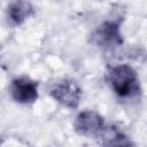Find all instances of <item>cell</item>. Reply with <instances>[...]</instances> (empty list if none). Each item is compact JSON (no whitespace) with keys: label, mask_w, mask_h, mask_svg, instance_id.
<instances>
[{"label":"cell","mask_w":147,"mask_h":147,"mask_svg":"<svg viewBox=\"0 0 147 147\" xmlns=\"http://www.w3.org/2000/svg\"><path fill=\"white\" fill-rule=\"evenodd\" d=\"M108 82L115 94L124 100H131L140 94V84L137 72L127 64H118L110 68Z\"/></svg>","instance_id":"6da1fadb"},{"label":"cell","mask_w":147,"mask_h":147,"mask_svg":"<svg viewBox=\"0 0 147 147\" xmlns=\"http://www.w3.org/2000/svg\"><path fill=\"white\" fill-rule=\"evenodd\" d=\"M75 129L86 137H95L106 130L103 117L94 110H84L75 118Z\"/></svg>","instance_id":"7a4b0ae2"},{"label":"cell","mask_w":147,"mask_h":147,"mask_svg":"<svg viewBox=\"0 0 147 147\" xmlns=\"http://www.w3.org/2000/svg\"><path fill=\"white\" fill-rule=\"evenodd\" d=\"M80 94L82 92L79 86L70 79H63L51 88V95L53 99L68 108H75L78 106Z\"/></svg>","instance_id":"3957f363"},{"label":"cell","mask_w":147,"mask_h":147,"mask_svg":"<svg viewBox=\"0 0 147 147\" xmlns=\"http://www.w3.org/2000/svg\"><path fill=\"white\" fill-rule=\"evenodd\" d=\"M93 39L95 44L105 49H113L122 44L119 25L117 22L108 21L102 23L94 32Z\"/></svg>","instance_id":"277c9868"},{"label":"cell","mask_w":147,"mask_h":147,"mask_svg":"<svg viewBox=\"0 0 147 147\" xmlns=\"http://www.w3.org/2000/svg\"><path fill=\"white\" fill-rule=\"evenodd\" d=\"M10 94L20 103H32L38 98V87L32 79L20 77L11 82Z\"/></svg>","instance_id":"5b68a950"},{"label":"cell","mask_w":147,"mask_h":147,"mask_svg":"<svg viewBox=\"0 0 147 147\" xmlns=\"http://www.w3.org/2000/svg\"><path fill=\"white\" fill-rule=\"evenodd\" d=\"M103 147H134V145L122 131L109 127L103 131Z\"/></svg>","instance_id":"8992f818"},{"label":"cell","mask_w":147,"mask_h":147,"mask_svg":"<svg viewBox=\"0 0 147 147\" xmlns=\"http://www.w3.org/2000/svg\"><path fill=\"white\" fill-rule=\"evenodd\" d=\"M33 11V8L31 3L25 2V1H16L10 3L8 8V14L9 18L13 23L15 24H21L24 22Z\"/></svg>","instance_id":"52a82bcc"}]
</instances>
